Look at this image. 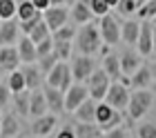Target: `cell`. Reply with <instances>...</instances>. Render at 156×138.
<instances>
[{
    "mask_svg": "<svg viewBox=\"0 0 156 138\" xmlns=\"http://www.w3.org/2000/svg\"><path fill=\"white\" fill-rule=\"evenodd\" d=\"M74 42H76V51H78V54H89V56L101 54L105 40H103V34H101L98 23L91 20V23L80 25V29H78Z\"/></svg>",
    "mask_w": 156,
    "mask_h": 138,
    "instance_id": "1",
    "label": "cell"
},
{
    "mask_svg": "<svg viewBox=\"0 0 156 138\" xmlns=\"http://www.w3.org/2000/svg\"><path fill=\"white\" fill-rule=\"evenodd\" d=\"M154 96L156 94L152 89H134L132 98H129V107H127V116H129L132 120H140L147 111L152 109Z\"/></svg>",
    "mask_w": 156,
    "mask_h": 138,
    "instance_id": "2",
    "label": "cell"
},
{
    "mask_svg": "<svg viewBox=\"0 0 156 138\" xmlns=\"http://www.w3.org/2000/svg\"><path fill=\"white\" fill-rule=\"evenodd\" d=\"M74 83H76V78H74V71H72V62H67V60L56 62V67L47 74V80H45V85L60 87L62 91H67Z\"/></svg>",
    "mask_w": 156,
    "mask_h": 138,
    "instance_id": "3",
    "label": "cell"
},
{
    "mask_svg": "<svg viewBox=\"0 0 156 138\" xmlns=\"http://www.w3.org/2000/svg\"><path fill=\"white\" fill-rule=\"evenodd\" d=\"M98 27H101V34H103V40L107 42V45H118L120 40H123V23H118L116 16H112V13H105L101 16L98 20Z\"/></svg>",
    "mask_w": 156,
    "mask_h": 138,
    "instance_id": "4",
    "label": "cell"
},
{
    "mask_svg": "<svg viewBox=\"0 0 156 138\" xmlns=\"http://www.w3.org/2000/svg\"><path fill=\"white\" fill-rule=\"evenodd\" d=\"M112 83H114V80L109 78V74H107V71H105L103 67H98L94 74L87 78L89 96H91V98H96V100H105V96H107V91H109Z\"/></svg>",
    "mask_w": 156,
    "mask_h": 138,
    "instance_id": "5",
    "label": "cell"
},
{
    "mask_svg": "<svg viewBox=\"0 0 156 138\" xmlns=\"http://www.w3.org/2000/svg\"><path fill=\"white\" fill-rule=\"evenodd\" d=\"M69 62H72V71H74V78L78 83H87V78L98 69V62L89 54H78Z\"/></svg>",
    "mask_w": 156,
    "mask_h": 138,
    "instance_id": "6",
    "label": "cell"
},
{
    "mask_svg": "<svg viewBox=\"0 0 156 138\" xmlns=\"http://www.w3.org/2000/svg\"><path fill=\"white\" fill-rule=\"evenodd\" d=\"M132 87H127L123 85L120 80H114L109 87V91H107V96H105V100L112 105V107H116L118 111H127V107H129V98H132Z\"/></svg>",
    "mask_w": 156,
    "mask_h": 138,
    "instance_id": "7",
    "label": "cell"
},
{
    "mask_svg": "<svg viewBox=\"0 0 156 138\" xmlns=\"http://www.w3.org/2000/svg\"><path fill=\"white\" fill-rule=\"evenodd\" d=\"M87 98H89V87H87V83H78V80H76V83L65 91V107H67V111L74 114Z\"/></svg>",
    "mask_w": 156,
    "mask_h": 138,
    "instance_id": "8",
    "label": "cell"
},
{
    "mask_svg": "<svg viewBox=\"0 0 156 138\" xmlns=\"http://www.w3.org/2000/svg\"><path fill=\"white\" fill-rule=\"evenodd\" d=\"M56 129H58V114H51V111L34 118L31 122V136H38V138L54 136Z\"/></svg>",
    "mask_w": 156,
    "mask_h": 138,
    "instance_id": "9",
    "label": "cell"
},
{
    "mask_svg": "<svg viewBox=\"0 0 156 138\" xmlns=\"http://www.w3.org/2000/svg\"><path fill=\"white\" fill-rule=\"evenodd\" d=\"M42 16H45L47 25L51 27V31H56L58 27L67 25V18H72V7H65V5H51V7H47V9L42 11Z\"/></svg>",
    "mask_w": 156,
    "mask_h": 138,
    "instance_id": "10",
    "label": "cell"
},
{
    "mask_svg": "<svg viewBox=\"0 0 156 138\" xmlns=\"http://www.w3.org/2000/svg\"><path fill=\"white\" fill-rule=\"evenodd\" d=\"M20 65H23V58H20L18 45H2V49H0V67H2L5 74L20 69Z\"/></svg>",
    "mask_w": 156,
    "mask_h": 138,
    "instance_id": "11",
    "label": "cell"
},
{
    "mask_svg": "<svg viewBox=\"0 0 156 138\" xmlns=\"http://www.w3.org/2000/svg\"><path fill=\"white\" fill-rule=\"evenodd\" d=\"M136 49L145 58L154 56V23L152 20H143V27H140V36L136 42Z\"/></svg>",
    "mask_w": 156,
    "mask_h": 138,
    "instance_id": "12",
    "label": "cell"
},
{
    "mask_svg": "<svg viewBox=\"0 0 156 138\" xmlns=\"http://www.w3.org/2000/svg\"><path fill=\"white\" fill-rule=\"evenodd\" d=\"M23 71H25V78H27V89H38V87H45L47 80V74L40 69L38 62H25L23 65Z\"/></svg>",
    "mask_w": 156,
    "mask_h": 138,
    "instance_id": "13",
    "label": "cell"
},
{
    "mask_svg": "<svg viewBox=\"0 0 156 138\" xmlns=\"http://www.w3.org/2000/svg\"><path fill=\"white\" fill-rule=\"evenodd\" d=\"M20 20L18 18H9L0 23V42L2 45H16L20 38Z\"/></svg>",
    "mask_w": 156,
    "mask_h": 138,
    "instance_id": "14",
    "label": "cell"
},
{
    "mask_svg": "<svg viewBox=\"0 0 156 138\" xmlns=\"http://www.w3.org/2000/svg\"><path fill=\"white\" fill-rule=\"evenodd\" d=\"M143 54H140L138 51V49L136 47H129V49H125V51L123 54H120V65H123V74H134V71H138V67H140V65H143L145 60H143Z\"/></svg>",
    "mask_w": 156,
    "mask_h": 138,
    "instance_id": "15",
    "label": "cell"
},
{
    "mask_svg": "<svg viewBox=\"0 0 156 138\" xmlns=\"http://www.w3.org/2000/svg\"><path fill=\"white\" fill-rule=\"evenodd\" d=\"M45 94H47V103H49V111L51 114H65L67 107H65V91L60 87H51V85H45Z\"/></svg>",
    "mask_w": 156,
    "mask_h": 138,
    "instance_id": "16",
    "label": "cell"
},
{
    "mask_svg": "<svg viewBox=\"0 0 156 138\" xmlns=\"http://www.w3.org/2000/svg\"><path fill=\"white\" fill-rule=\"evenodd\" d=\"M18 51H20V58H23V65L25 62H38V45L31 40V36L23 34L18 38Z\"/></svg>",
    "mask_w": 156,
    "mask_h": 138,
    "instance_id": "17",
    "label": "cell"
},
{
    "mask_svg": "<svg viewBox=\"0 0 156 138\" xmlns=\"http://www.w3.org/2000/svg\"><path fill=\"white\" fill-rule=\"evenodd\" d=\"M42 114H49V103H47L45 87H38V89H31L29 116H31V118H38V116H42Z\"/></svg>",
    "mask_w": 156,
    "mask_h": 138,
    "instance_id": "18",
    "label": "cell"
},
{
    "mask_svg": "<svg viewBox=\"0 0 156 138\" xmlns=\"http://www.w3.org/2000/svg\"><path fill=\"white\" fill-rule=\"evenodd\" d=\"M152 83H154L152 67H150V62H143L138 67V71L132 74V89H150Z\"/></svg>",
    "mask_w": 156,
    "mask_h": 138,
    "instance_id": "19",
    "label": "cell"
},
{
    "mask_svg": "<svg viewBox=\"0 0 156 138\" xmlns=\"http://www.w3.org/2000/svg\"><path fill=\"white\" fill-rule=\"evenodd\" d=\"M94 18H96L94 9H91V5H87L85 0H76L72 5V23L85 25V23H91Z\"/></svg>",
    "mask_w": 156,
    "mask_h": 138,
    "instance_id": "20",
    "label": "cell"
},
{
    "mask_svg": "<svg viewBox=\"0 0 156 138\" xmlns=\"http://www.w3.org/2000/svg\"><path fill=\"white\" fill-rule=\"evenodd\" d=\"M140 27H143V20H134V18H127L123 23V42L127 47H136L138 42V36H140Z\"/></svg>",
    "mask_w": 156,
    "mask_h": 138,
    "instance_id": "21",
    "label": "cell"
},
{
    "mask_svg": "<svg viewBox=\"0 0 156 138\" xmlns=\"http://www.w3.org/2000/svg\"><path fill=\"white\" fill-rule=\"evenodd\" d=\"M20 132V125L16 120V111H7L2 109V120H0V136L2 138H13L18 136Z\"/></svg>",
    "mask_w": 156,
    "mask_h": 138,
    "instance_id": "22",
    "label": "cell"
},
{
    "mask_svg": "<svg viewBox=\"0 0 156 138\" xmlns=\"http://www.w3.org/2000/svg\"><path fill=\"white\" fill-rule=\"evenodd\" d=\"M101 67L109 74L112 80H120V76H123V65H120V56L112 54V51H109L107 56H103Z\"/></svg>",
    "mask_w": 156,
    "mask_h": 138,
    "instance_id": "23",
    "label": "cell"
},
{
    "mask_svg": "<svg viewBox=\"0 0 156 138\" xmlns=\"http://www.w3.org/2000/svg\"><path fill=\"white\" fill-rule=\"evenodd\" d=\"M96 105H98V100L89 96V98L74 111L76 120H83V122H96Z\"/></svg>",
    "mask_w": 156,
    "mask_h": 138,
    "instance_id": "24",
    "label": "cell"
},
{
    "mask_svg": "<svg viewBox=\"0 0 156 138\" xmlns=\"http://www.w3.org/2000/svg\"><path fill=\"white\" fill-rule=\"evenodd\" d=\"M118 114H120V111L116 109V107H112L107 100H98V105H96V122H98L101 127H105L109 120H114Z\"/></svg>",
    "mask_w": 156,
    "mask_h": 138,
    "instance_id": "25",
    "label": "cell"
},
{
    "mask_svg": "<svg viewBox=\"0 0 156 138\" xmlns=\"http://www.w3.org/2000/svg\"><path fill=\"white\" fill-rule=\"evenodd\" d=\"M11 105H13V111L18 116H29V105H31V91L25 89V91H18L11 96Z\"/></svg>",
    "mask_w": 156,
    "mask_h": 138,
    "instance_id": "26",
    "label": "cell"
},
{
    "mask_svg": "<svg viewBox=\"0 0 156 138\" xmlns=\"http://www.w3.org/2000/svg\"><path fill=\"white\" fill-rule=\"evenodd\" d=\"M2 80L11 87V91L13 94H18V91H25L27 89V78H25V71L23 69H13V71H9Z\"/></svg>",
    "mask_w": 156,
    "mask_h": 138,
    "instance_id": "27",
    "label": "cell"
},
{
    "mask_svg": "<svg viewBox=\"0 0 156 138\" xmlns=\"http://www.w3.org/2000/svg\"><path fill=\"white\" fill-rule=\"evenodd\" d=\"M76 136L80 138H94V136H105V129L98 125V122H76Z\"/></svg>",
    "mask_w": 156,
    "mask_h": 138,
    "instance_id": "28",
    "label": "cell"
},
{
    "mask_svg": "<svg viewBox=\"0 0 156 138\" xmlns=\"http://www.w3.org/2000/svg\"><path fill=\"white\" fill-rule=\"evenodd\" d=\"M54 40H56V38H54ZM74 47H76V42H74V40H56L54 51H56V56H58L60 60H72V51H74Z\"/></svg>",
    "mask_w": 156,
    "mask_h": 138,
    "instance_id": "29",
    "label": "cell"
},
{
    "mask_svg": "<svg viewBox=\"0 0 156 138\" xmlns=\"http://www.w3.org/2000/svg\"><path fill=\"white\" fill-rule=\"evenodd\" d=\"M38 11L40 9L31 2V0H23V2H18V20H29V18L36 16Z\"/></svg>",
    "mask_w": 156,
    "mask_h": 138,
    "instance_id": "30",
    "label": "cell"
},
{
    "mask_svg": "<svg viewBox=\"0 0 156 138\" xmlns=\"http://www.w3.org/2000/svg\"><path fill=\"white\" fill-rule=\"evenodd\" d=\"M0 18L2 20L18 18V2L16 0H0Z\"/></svg>",
    "mask_w": 156,
    "mask_h": 138,
    "instance_id": "31",
    "label": "cell"
},
{
    "mask_svg": "<svg viewBox=\"0 0 156 138\" xmlns=\"http://www.w3.org/2000/svg\"><path fill=\"white\" fill-rule=\"evenodd\" d=\"M51 34H54V31H51V27H49V25H47V20L42 18L40 23L31 29V34H29V36H31V40H34V42H40V40H45L47 36H51Z\"/></svg>",
    "mask_w": 156,
    "mask_h": 138,
    "instance_id": "32",
    "label": "cell"
},
{
    "mask_svg": "<svg viewBox=\"0 0 156 138\" xmlns=\"http://www.w3.org/2000/svg\"><path fill=\"white\" fill-rule=\"evenodd\" d=\"M74 25H76V23H74ZM74 25H62V27H58V29L54 31V38H56V40H76L78 29H76Z\"/></svg>",
    "mask_w": 156,
    "mask_h": 138,
    "instance_id": "33",
    "label": "cell"
},
{
    "mask_svg": "<svg viewBox=\"0 0 156 138\" xmlns=\"http://www.w3.org/2000/svg\"><path fill=\"white\" fill-rule=\"evenodd\" d=\"M138 7H140L138 0H120L116 9L120 16H132V13H138Z\"/></svg>",
    "mask_w": 156,
    "mask_h": 138,
    "instance_id": "34",
    "label": "cell"
},
{
    "mask_svg": "<svg viewBox=\"0 0 156 138\" xmlns=\"http://www.w3.org/2000/svg\"><path fill=\"white\" fill-rule=\"evenodd\" d=\"M156 16V0H147L138 7V18L140 20H152Z\"/></svg>",
    "mask_w": 156,
    "mask_h": 138,
    "instance_id": "35",
    "label": "cell"
},
{
    "mask_svg": "<svg viewBox=\"0 0 156 138\" xmlns=\"http://www.w3.org/2000/svg\"><path fill=\"white\" fill-rule=\"evenodd\" d=\"M60 58L56 56V51H51V54H47V56H40L38 58V65H40V69L45 71V74H49L54 67H56V62H58Z\"/></svg>",
    "mask_w": 156,
    "mask_h": 138,
    "instance_id": "36",
    "label": "cell"
},
{
    "mask_svg": "<svg viewBox=\"0 0 156 138\" xmlns=\"http://www.w3.org/2000/svg\"><path fill=\"white\" fill-rule=\"evenodd\" d=\"M136 136L140 138H156V122H140L136 127Z\"/></svg>",
    "mask_w": 156,
    "mask_h": 138,
    "instance_id": "37",
    "label": "cell"
},
{
    "mask_svg": "<svg viewBox=\"0 0 156 138\" xmlns=\"http://www.w3.org/2000/svg\"><path fill=\"white\" fill-rule=\"evenodd\" d=\"M42 18H45V16H42V11H38L36 13V16H34V18H29V20H20V31H23V34H27V36H29L31 34V29L34 27H36L38 23H40V20Z\"/></svg>",
    "mask_w": 156,
    "mask_h": 138,
    "instance_id": "38",
    "label": "cell"
},
{
    "mask_svg": "<svg viewBox=\"0 0 156 138\" xmlns=\"http://www.w3.org/2000/svg\"><path fill=\"white\" fill-rule=\"evenodd\" d=\"M91 9H94V13L101 18L105 13H109V9H114V7H112L107 0H91Z\"/></svg>",
    "mask_w": 156,
    "mask_h": 138,
    "instance_id": "39",
    "label": "cell"
},
{
    "mask_svg": "<svg viewBox=\"0 0 156 138\" xmlns=\"http://www.w3.org/2000/svg\"><path fill=\"white\" fill-rule=\"evenodd\" d=\"M54 136H56V138H76V127H69V125L58 127V129L54 132Z\"/></svg>",
    "mask_w": 156,
    "mask_h": 138,
    "instance_id": "40",
    "label": "cell"
},
{
    "mask_svg": "<svg viewBox=\"0 0 156 138\" xmlns=\"http://www.w3.org/2000/svg\"><path fill=\"white\" fill-rule=\"evenodd\" d=\"M105 136H107V138H123V136H129V132H127L123 125H118L114 129H109V132H105Z\"/></svg>",
    "mask_w": 156,
    "mask_h": 138,
    "instance_id": "41",
    "label": "cell"
},
{
    "mask_svg": "<svg viewBox=\"0 0 156 138\" xmlns=\"http://www.w3.org/2000/svg\"><path fill=\"white\" fill-rule=\"evenodd\" d=\"M118 125H123V118H120V114L116 116L114 120H109V122H107V125H105L103 129H105V132H109V129H114V127H118Z\"/></svg>",
    "mask_w": 156,
    "mask_h": 138,
    "instance_id": "42",
    "label": "cell"
},
{
    "mask_svg": "<svg viewBox=\"0 0 156 138\" xmlns=\"http://www.w3.org/2000/svg\"><path fill=\"white\" fill-rule=\"evenodd\" d=\"M31 2L36 5V7H38L40 11H45L47 7H51V0H31Z\"/></svg>",
    "mask_w": 156,
    "mask_h": 138,
    "instance_id": "43",
    "label": "cell"
},
{
    "mask_svg": "<svg viewBox=\"0 0 156 138\" xmlns=\"http://www.w3.org/2000/svg\"><path fill=\"white\" fill-rule=\"evenodd\" d=\"M150 67H152V74H154V78H156V54H154V58L150 60Z\"/></svg>",
    "mask_w": 156,
    "mask_h": 138,
    "instance_id": "44",
    "label": "cell"
},
{
    "mask_svg": "<svg viewBox=\"0 0 156 138\" xmlns=\"http://www.w3.org/2000/svg\"><path fill=\"white\" fill-rule=\"evenodd\" d=\"M107 2L112 5V7H114V9H116V7H118V2H120V0H107Z\"/></svg>",
    "mask_w": 156,
    "mask_h": 138,
    "instance_id": "45",
    "label": "cell"
},
{
    "mask_svg": "<svg viewBox=\"0 0 156 138\" xmlns=\"http://www.w3.org/2000/svg\"><path fill=\"white\" fill-rule=\"evenodd\" d=\"M154 54H156V25H154Z\"/></svg>",
    "mask_w": 156,
    "mask_h": 138,
    "instance_id": "46",
    "label": "cell"
},
{
    "mask_svg": "<svg viewBox=\"0 0 156 138\" xmlns=\"http://www.w3.org/2000/svg\"><path fill=\"white\" fill-rule=\"evenodd\" d=\"M51 5H65V0H51Z\"/></svg>",
    "mask_w": 156,
    "mask_h": 138,
    "instance_id": "47",
    "label": "cell"
},
{
    "mask_svg": "<svg viewBox=\"0 0 156 138\" xmlns=\"http://www.w3.org/2000/svg\"><path fill=\"white\" fill-rule=\"evenodd\" d=\"M150 89H152V91L156 94V78H154V83H152V87H150Z\"/></svg>",
    "mask_w": 156,
    "mask_h": 138,
    "instance_id": "48",
    "label": "cell"
},
{
    "mask_svg": "<svg viewBox=\"0 0 156 138\" xmlns=\"http://www.w3.org/2000/svg\"><path fill=\"white\" fill-rule=\"evenodd\" d=\"M152 23H154V25H156V16H154V18H152Z\"/></svg>",
    "mask_w": 156,
    "mask_h": 138,
    "instance_id": "49",
    "label": "cell"
},
{
    "mask_svg": "<svg viewBox=\"0 0 156 138\" xmlns=\"http://www.w3.org/2000/svg\"><path fill=\"white\" fill-rule=\"evenodd\" d=\"M138 2H140V5H143V2H147V0H138Z\"/></svg>",
    "mask_w": 156,
    "mask_h": 138,
    "instance_id": "50",
    "label": "cell"
}]
</instances>
